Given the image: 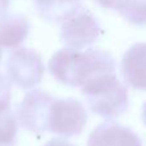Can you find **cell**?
Listing matches in <instances>:
<instances>
[{"mask_svg": "<svg viewBox=\"0 0 146 146\" xmlns=\"http://www.w3.org/2000/svg\"><path fill=\"white\" fill-rule=\"evenodd\" d=\"M5 71L12 83L30 90L41 82L45 68L40 54L27 48H17L8 56Z\"/></svg>", "mask_w": 146, "mask_h": 146, "instance_id": "cell-4", "label": "cell"}, {"mask_svg": "<svg viewBox=\"0 0 146 146\" xmlns=\"http://www.w3.org/2000/svg\"><path fill=\"white\" fill-rule=\"evenodd\" d=\"M54 96L42 90L27 92L17 106V119L25 129L36 135L46 132L49 106Z\"/></svg>", "mask_w": 146, "mask_h": 146, "instance_id": "cell-6", "label": "cell"}, {"mask_svg": "<svg viewBox=\"0 0 146 146\" xmlns=\"http://www.w3.org/2000/svg\"><path fill=\"white\" fill-rule=\"evenodd\" d=\"M87 146H142V141L128 127L117 122H104L92 129Z\"/></svg>", "mask_w": 146, "mask_h": 146, "instance_id": "cell-7", "label": "cell"}, {"mask_svg": "<svg viewBox=\"0 0 146 146\" xmlns=\"http://www.w3.org/2000/svg\"><path fill=\"white\" fill-rule=\"evenodd\" d=\"M10 7V0H0V17L7 13V10Z\"/></svg>", "mask_w": 146, "mask_h": 146, "instance_id": "cell-16", "label": "cell"}, {"mask_svg": "<svg viewBox=\"0 0 146 146\" xmlns=\"http://www.w3.org/2000/svg\"><path fill=\"white\" fill-rule=\"evenodd\" d=\"M8 77L0 73V111L10 109V95H12V86Z\"/></svg>", "mask_w": 146, "mask_h": 146, "instance_id": "cell-13", "label": "cell"}, {"mask_svg": "<svg viewBox=\"0 0 146 146\" xmlns=\"http://www.w3.org/2000/svg\"><path fill=\"white\" fill-rule=\"evenodd\" d=\"M121 71L126 83L146 90V42H137L124 53Z\"/></svg>", "mask_w": 146, "mask_h": 146, "instance_id": "cell-8", "label": "cell"}, {"mask_svg": "<svg viewBox=\"0 0 146 146\" xmlns=\"http://www.w3.org/2000/svg\"><path fill=\"white\" fill-rule=\"evenodd\" d=\"M42 146H74V145L64 139H58V137H56V139H53V140H50V141H48Z\"/></svg>", "mask_w": 146, "mask_h": 146, "instance_id": "cell-14", "label": "cell"}, {"mask_svg": "<svg viewBox=\"0 0 146 146\" xmlns=\"http://www.w3.org/2000/svg\"><path fill=\"white\" fill-rule=\"evenodd\" d=\"M0 60H1V48H0Z\"/></svg>", "mask_w": 146, "mask_h": 146, "instance_id": "cell-18", "label": "cell"}, {"mask_svg": "<svg viewBox=\"0 0 146 146\" xmlns=\"http://www.w3.org/2000/svg\"><path fill=\"white\" fill-rule=\"evenodd\" d=\"M142 121H144V123L146 126V101H145L144 106H142Z\"/></svg>", "mask_w": 146, "mask_h": 146, "instance_id": "cell-17", "label": "cell"}, {"mask_svg": "<svg viewBox=\"0 0 146 146\" xmlns=\"http://www.w3.org/2000/svg\"><path fill=\"white\" fill-rule=\"evenodd\" d=\"M95 1L103 8H106V9H113L114 5H115V0H95Z\"/></svg>", "mask_w": 146, "mask_h": 146, "instance_id": "cell-15", "label": "cell"}, {"mask_svg": "<svg viewBox=\"0 0 146 146\" xmlns=\"http://www.w3.org/2000/svg\"><path fill=\"white\" fill-rule=\"evenodd\" d=\"M82 0H35L36 12L48 22L62 23L82 8Z\"/></svg>", "mask_w": 146, "mask_h": 146, "instance_id": "cell-10", "label": "cell"}, {"mask_svg": "<svg viewBox=\"0 0 146 146\" xmlns=\"http://www.w3.org/2000/svg\"><path fill=\"white\" fill-rule=\"evenodd\" d=\"M114 8L132 25H146V0H115Z\"/></svg>", "mask_w": 146, "mask_h": 146, "instance_id": "cell-11", "label": "cell"}, {"mask_svg": "<svg viewBox=\"0 0 146 146\" xmlns=\"http://www.w3.org/2000/svg\"><path fill=\"white\" fill-rule=\"evenodd\" d=\"M49 72L60 83L72 87H83L100 76L115 73V62L105 51L94 49L78 51L67 48L51 56Z\"/></svg>", "mask_w": 146, "mask_h": 146, "instance_id": "cell-1", "label": "cell"}, {"mask_svg": "<svg viewBox=\"0 0 146 146\" xmlns=\"http://www.w3.org/2000/svg\"><path fill=\"white\" fill-rule=\"evenodd\" d=\"M18 119L10 109L0 111V146H15Z\"/></svg>", "mask_w": 146, "mask_h": 146, "instance_id": "cell-12", "label": "cell"}, {"mask_svg": "<svg viewBox=\"0 0 146 146\" xmlns=\"http://www.w3.org/2000/svg\"><path fill=\"white\" fill-rule=\"evenodd\" d=\"M87 122L86 109L77 99L54 98L49 106L46 131L64 137L77 136Z\"/></svg>", "mask_w": 146, "mask_h": 146, "instance_id": "cell-3", "label": "cell"}, {"mask_svg": "<svg viewBox=\"0 0 146 146\" xmlns=\"http://www.w3.org/2000/svg\"><path fill=\"white\" fill-rule=\"evenodd\" d=\"M30 33V22L22 14L0 17V48L17 49Z\"/></svg>", "mask_w": 146, "mask_h": 146, "instance_id": "cell-9", "label": "cell"}, {"mask_svg": "<svg viewBox=\"0 0 146 146\" xmlns=\"http://www.w3.org/2000/svg\"><path fill=\"white\" fill-rule=\"evenodd\" d=\"M92 113L103 118H115L123 114L128 108V92L115 73L104 74L81 87Z\"/></svg>", "mask_w": 146, "mask_h": 146, "instance_id": "cell-2", "label": "cell"}, {"mask_svg": "<svg viewBox=\"0 0 146 146\" xmlns=\"http://www.w3.org/2000/svg\"><path fill=\"white\" fill-rule=\"evenodd\" d=\"M101 33L99 21L85 8L62 22L60 38L69 49L80 50L96 42Z\"/></svg>", "mask_w": 146, "mask_h": 146, "instance_id": "cell-5", "label": "cell"}]
</instances>
